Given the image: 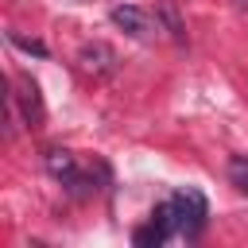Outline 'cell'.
Listing matches in <instances>:
<instances>
[{"instance_id":"8","label":"cell","mask_w":248,"mask_h":248,"mask_svg":"<svg viewBox=\"0 0 248 248\" xmlns=\"http://www.w3.org/2000/svg\"><path fill=\"white\" fill-rule=\"evenodd\" d=\"M132 240H136V244H163L167 236H163V232H159V225L151 221V225H143V229H136V236H132Z\"/></svg>"},{"instance_id":"7","label":"cell","mask_w":248,"mask_h":248,"mask_svg":"<svg viewBox=\"0 0 248 248\" xmlns=\"http://www.w3.org/2000/svg\"><path fill=\"white\" fill-rule=\"evenodd\" d=\"M229 182L248 198V155H232L229 159Z\"/></svg>"},{"instance_id":"5","label":"cell","mask_w":248,"mask_h":248,"mask_svg":"<svg viewBox=\"0 0 248 248\" xmlns=\"http://www.w3.org/2000/svg\"><path fill=\"white\" fill-rule=\"evenodd\" d=\"M155 19L163 23V31H167L174 43H186V23H182V16H178V8H174L170 0H159V4H155Z\"/></svg>"},{"instance_id":"4","label":"cell","mask_w":248,"mask_h":248,"mask_svg":"<svg viewBox=\"0 0 248 248\" xmlns=\"http://www.w3.org/2000/svg\"><path fill=\"white\" fill-rule=\"evenodd\" d=\"M16 105H19V112H23V120H27L31 128L43 124V97H39V85H35L27 74L16 78Z\"/></svg>"},{"instance_id":"3","label":"cell","mask_w":248,"mask_h":248,"mask_svg":"<svg viewBox=\"0 0 248 248\" xmlns=\"http://www.w3.org/2000/svg\"><path fill=\"white\" fill-rule=\"evenodd\" d=\"M108 16H112V23H116L124 35H132V39H147V35H151V16H147L143 8H136V4H116Z\"/></svg>"},{"instance_id":"9","label":"cell","mask_w":248,"mask_h":248,"mask_svg":"<svg viewBox=\"0 0 248 248\" xmlns=\"http://www.w3.org/2000/svg\"><path fill=\"white\" fill-rule=\"evenodd\" d=\"M8 39H12V46H19V50H27V54H39V58L46 54V46H43L39 39H23V35H16V31H12Z\"/></svg>"},{"instance_id":"1","label":"cell","mask_w":248,"mask_h":248,"mask_svg":"<svg viewBox=\"0 0 248 248\" xmlns=\"http://www.w3.org/2000/svg\"><path fill=\"white\" fill-rule=\"evenodd\" d=\"M170 205H174L178 232H182V236H198V232H202V225H205V217H209V205H205L202 190L182 186V190H174V194H170Z\"/></svg>"},{"instance_id":"6","label":"cell","mask_w":248,"mask_h":248,"mask_svg":"<svg viewBox=\"0 0 248 248\" xmlns=\"http://www.w3.org/2000/svg\"><path fill=\"white\" fill-rule=\"evenodd\" d=\"M46 170H50L54 178H62V182H78V163H74V155L62 151V147L46 151Z\"/></svg>"},{"instance_id":"2","label":"cell","mask_w":248,"mask_h":248,"mask_svg":"<svg viewBox=\"0 0 248 248\" xmlns=\"http://www.w3.org/2000/svg\"><path fill=\"white\" fill-rule=\"evenodd\" d=\"M78 62H81V70L93 74V78H112V74L120 70V54H116L108 43H85L81 54H78Z\"/></svg>"}]
</instances>
